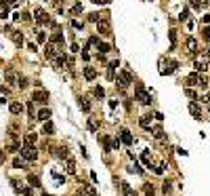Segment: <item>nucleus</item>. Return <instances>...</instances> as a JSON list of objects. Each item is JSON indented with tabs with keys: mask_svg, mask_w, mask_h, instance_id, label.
<instances>
[{
	"mask_svg": "<svg viewBox=\"0 0 210 196\" xmlns=\"http://www.w3.org/2000/svg\"><path fill=\"white\" fill-rule=\"evenodd\" d=\"M208 63H210V51H206L204 55H197L196 57L193 68H196V72L200 74V72H206V70H208Z\"/></svg>",
	"mask_w": 210,
	"mask_h": 196,
	"instance_id": "nucleus-1",
	"label": "nucleus"
},
{
	"mask_svg": "<svg viewBox=\"0 0 210 196\" xmlns=\"http://www.w3.org/2000/svg\"><path fill=\"white\" fill-rule=\"evenodd\" d=\"M134 97H137V101L143 104V105L151 104V95L145 91V87H143V84H137V87H134Z\"/></svg>",
	"mask_w": 210,
	"mask_h": 196,
	"instance_id": "nucleus-2",
	"label": "nucleus"
},
{
	"mask_svg": "<svg viewBox=\"0 0 210 196\" xmlns=\"http://www.w3.org/2000/svg\"><path fill=\"white\" fill-rule=\"evenodd\" d=\"M97 30L101 36H112V21L107 19V17H103V19L97 21Z\"/></svg>",
	"mask_w": 210,
	"mask_h": 196,
	"instance_id": "nucleus-3",
	"label": "nucleus"
},
{
	"mask_svg": "<svg viewBox=\"0 0 210 196\" xmlns=\"http://www.w3.org/2000/svg\"><path fill=\"white\" fill-rule=\"evenodd\" d=\"M19 154H21V158L23 160H36L38 158V150H36V146H25L23 150H19Z\"/></svg>",
	"mask_w": 210,
	"mask_h": 196,
	"instance_id": "nucleus-4",
	"label": "nucleus"
},
{
	"mask_svg": "<svg viewBox=\"0 0 210 196\" xmlns=\"http://www.w3.org/2000/svg\"><path fill=\"white\" fill-rule=\"evenodd\" d=\"M175 68H176V61H168V65H166V57H162V59H160V74H162V76L172 74Z\"/></svg>",
	"mask_w": 210,
	"mask_h": 196,
	"instance_id": "nucleus-5",
	"label": "nucleus"
},
{
	"mask_svg": "<svg viewBox=\"0 0 210 196\" xmlns=\"http://www.w3.org/2000/svg\"><path fill=\"white\" fill-rule=\"evenodd\" d=\"M118 84H120V89L130 87V84H133V74H130V72H120L118 74Z\"/></svg>",
	"mask_w": 210,
	"mask_h": 196,
	"instance_id": "nucleus-6",
	"label": "nucleus"
},
{
	"mask_svg": "<svg viewBox=\"0 0 210 196\" xmlns=\"http://www.w3.org/2000/svg\"><path fill=\"white\" fill-rule=\"evenodd\" d=\"M32 101H38V104L46 105L49 104V93L46 91H34L32 93Z\"/></svg>",
	"mask_w": 210,
	"mask_h": 196,
	"instance_id": "nucleus-7",
	"label": "nucleus"
},
{
	"mask_svg": "<svg viewBox=\"0 0 210 196\" xmlns=\"http://www.w3.org/2000/svg\"><path fill=\"white\" fill-rule=\"evenodd\" d=\"M34 15H36V23H40V25H44V23H50V19H49V15H46V11H42L40 7L34 11Z\"/></svg>",
	"mask_w": 210,
	"mask_h": 196,
	"instance_id": "nucleus-8",
	"label": "nucleus"
},
{
	"mask_svg": "<svg viewBox=\"0 0 210 196\" xmlns=\"http://www.w3.org/2000/svg\"><path fill=\"white\" fill-rule=\"evenodd\" d=\"M59 49H61L59 44H55V42L49 40V44H46V57H49V59H55L57 53H59Z\"/></svg>",
	"mask_w": 210,
	"mask_h": 196,
	"instance_id": "nucleus-9",
	"label": "nucleus"
},
{
	"mask_svg": "<svg viewBox=\"0 0 210 196\" xmlns=\"http://www.w3.org/2000/svg\"><path fill=\"white\" fill-rule=\"evenodd\" d=\"M187 108H189V112L193 114V116H196L197 120H202V110H200V105H197L196 101H189V105H187Z\"/></svg>",
	"mask_w": 210,
	"mask_h": 196,
	"instance_id": "nucleus-10",
	"label": "nucleus"
},
{
	"mask_svg": "<svg viewBox=\"0 0 210 196\" xmlns=\"http://www.w3.org/2000/svg\"><path fill=\"white\" fill-rule=\"evenodd\" d=\"M120 68V61L116 59V61L109 63V68H107V80H113V76H116V70Z\"/></svg>",
	"mask_w": 210,
	"mask_h": 196,
	"instance_id": "nucleus-11",
	"label": "nucleus"
},
{
	"mask_svg": "<svg viewBox=\"0 0 210 196\" xmlns=\"http://www.w3.org/2000/svg\"><path fill=\"white\" fill-rule=\"evenodd\" d=\"M185 44H187V51H189V55H196V51H197V40H196V38H191V36H189Z\"/></svg>",
	"mask_w": 210,
	"mask_h": 196,
	"instance_id": "nucleus-12",
	"label": "nucleus"
},
{
	"mask_svg": "<svg viewBox=\"0 0 210 196\" xmlns=\"http://www.w3.org/2000/svg\"><path fill=\"white\" fill-rule=\"evenodd\" d=\"M49 118H50V110L49 108H42L40 112L36 114V120H40V122H46Z\"/></svg>",
	"mask_w": 210,
	"mask_h": 196,
	"instance_id": "nucleus-13",
	"label": "nucleus"
},
{
	"mask_svg": "<svg viewBox=\"0 0 210 196\" xmlns=\"http://www.w3.org/2000/svg\"><path fill=\"white\" fill-rule=\"evenodd\" d=\"M8 110H11V114H15V116H19V114L23 112V104H21V101H13V104L8 105Z\"/></svg>",
	"mask_w": 210,
	"mask_h": 196,
	"instance_id": "nucleus-14",
	"label": "nucleus"
},
{
	"mask_svg": "<svg viewBox=\"0 0 210 196\" xmlns=\"http://www.w3.org/2000/svg\"><path fill=\"white\" fill-rule=\"evenodd\" d=\"M84 78H86L88 82H91V80H95V78H97V70H95V68H91V65H86V68H84Z\"/></svg>",
	"mask_w": 210,
	"mask_h": 196,
	"instance_id": "nucleus-15",
	"label": "nucleus"
},
{
	"mask_svg": "<svg viewBox=\"0 0 210 196\" xmlns=\"http://www.w3.org/2000/svg\"><path fill=\"white\" fill-rule=\"evenodd\" d=\"M23 141H25V146H36V141H38V133H28L25 137H23Z\"/></svg>",
	"mask_w": 210,
	"mask_h": 196,
	"instance_id": "nucleus-16",
	"label": "nucleus"
},
{
	"mask_svg": "<svg viewBox=\"0 0 210 196\" xmlns=\"http://www.w3.org/2000/svg\"><path fill=\"white\" fill-rule=\"evenodd\" d=\"M120 139L124 141L126 146H130V143H133V135H130V131H126V129H122V131H120Z\"/></svg>",
	"mask_w": 210,
	"mask_h": 196,
	"instance_id": "nucleus-17",
	"label": "nucleus"
},
{
	"mask_svg": "<svg viewBox=\"0 0 210 196\" xmlns=\"http://www.w3.org/2000/svg\"><path fill=\"white\" fill-rule=\"evenodd\" d=\"M139 125L143 126V129H147V131H151V126H154V125H151V116H141Z\"/></svg>",
	"mask_w": 210,
	"mask_h": 196,
	"instance_id": "nucleus-18",
	"label": "nucleus"
},
{
	"mask_svg": "<svg viewBox=\"0 0 210 196\" xmlns=\"http://www.w3.org/2000/svg\"><path fill=\"white\" fill-rule=\"evenodd\" d=\"M120 192H122L124 196H137V194L133 192V188H130V186H128L126 182H122V183H120Z\"/></svg>",
	"mask_w": 210,
	"mask_h": 196,
	"instance_id": "nucleus-19",
	"label": "nucleus"
},
{
	"mask_svg": "<svg viewBox=\"0 0 210 196\" xmlns=\"http://www.w3.org/2000/svg\"><path fill=\"white\" fill-rule=\"evenodd\" d=\"M197 76H200L197 72H193V74H187V76H185V82H187V84H193V87H197Z\"/></svg>",
	"mask_w": 210,
	"mask_h": 196,
	"instance_id": "nucleus-20",
	"label": "nucleus"
},
{
	"mask_svg": "<svg viewBox=\"0 0 210 196\" xmlns=\"http://www.w3.org/2000/svg\"><path fill=\"white\" fill-rule=\"evenodd\" d=\"M151 131H154V137H155L158 141L164 139V131H162V126H151Z\"/></svg>",
	"mask_w": 210,
	"mask_h": 196,
	"instance_id": "nucleus-21",
	"label": "nucleus"
},
{
	"mask_svg": "<svg viewBox=\"0 0 210 196\" xmlns=\"http://www.w3.org/2000/svg\"><path fill=\"white\" fill-rule=\"evenodd\" d=\"M143 192H145V196H155V188L151 183H143Z\"/></svg>",
	"mask_w": 210,
	"mask_h": 196,
	"instance_id": "nucleus-22",
	"label": "nucleus"
},
{
	"mask_svg": "<svg viewBox=\"0 0 210 196\" xmlns=\"http://www.w3.org/2000/svg\"><path fill=\"white\" fill-rule=\"evenodd\" d=\"M97 51H99V53H101V55H105V53H109V51H112V47H109L107 42H99Z\"/></svg>",
	"mask_w": 210,
	"mask_h": 196,
	"instance_id": "nucleus-23",
	"label": "nucleus"
},
{
	"mask_svg": "<svg viewBox=\"0 0 210 196\" xmlns=\"http://www.w3.org/2000/svg\"><path fill=\"white\" fill-rule=\"evenodd\" d=\"M208 84H210V80L206 76H197V87L200 89H208Z\"/></svg>",
	"mask_w": 210,
	"mask_h": 196,
	"instance_id": "nucleus-24",
	"label": "nucleus"
},
{
	"mask_svg": "<svg viewBox=\"0 0 210 196\" xmlns=\"http://www.w3.org/2000/svg\"><path fill=\"white\" fill-rule=\"evenodd\" d=\"M57 156H59V158H65V160H67V158H70V150L61 146L59 150H57Z\"/></svg>",
	"mask_w": 210,
	"mask_h": 196,
	"instance_id": "nucleus-25",
	"label": "nucleus"
},
{
	"mask_svg": "<svg viewBox=\"0 0 210 196\" xmlns=\"http://www.w3.org/2000/svg\"><path fill=\"white\" fill-rule=\"evenodd\" d=\"M4 78L8 80V84H15V72L11 70V68H7V72H4Z\"/></svg>",
	"mask_w": 210,
	"mask_h": 196,
	"instance_id": "nucleus-26",
	"label": "nucleus"
},
{
	"mask_svg": "<svg viewBox=\"0 0 210 196\" xmlns=\"http://www.w3.org/2000/svg\"><path fill=\"white\" fill-rule=\"evenodd\" d=\"M92 95H95L97 99H103V97H105V89H103V87H95V91H92Z\"/></svg>",
	"mask_w": 210,
	"mask_h": 196,
	"instance_id": "nucleus-27",
	"label": "nucleus"
},
{
	"mask_svg": "<svg viewBox=\"0 0 210 196\" xmlns=\"http://www.w3.org/2000/svg\"><path fill=\"white\" fill-rule=\"evenodd\" d=\"M50 42H55V44H59V47H63V36H61V32H57V34H53V38H50Z\"/></svg>",
	"mask_w": 210,
	"mask_h": 196,
	"instance_id": "nucleus-28",
	"label": "nucleus"
},
{
	"mask_svg": "<svg viewBox=\"0 0 210 196\" xmlns=\"http://www.w3.org/2000/svg\"><path fill=\"white\" fill-rule=\"evenodd\" d=\"M128 173H137V175H141V173H143V169L139 167V162H134V165L128 167Z\"/></svg>",
	"mask_w": 210,
	"mask_h": 196,
	"instance_id": "nucleus-29",
	"label": "nucleus"
},
{
	"mask_svg": "<svg viewBox=\"0 0 210 196\" xmlns=\"http://www.w3.org/2000/svg\"><path fill=\"white\" fill-rule=\"evenodd\" d=\"M28 182L32 183L34 188H40V177H38V175H29V177H28Z\"/></svg>",
	"mask_w": 210,
	"mask_h": 196,
	"instance_id": "nucleus-30",
	"label": "nucleus"
},
{
	"mask_svg": "<svg viewBox=\"0 0 210 196\" xmlns=\"http://www.w3.org/2000/svg\"><path fill=\"white\" fill-rule=\"evenodd\" d=\"M78 13H82V2H76V4L70 8V15H78Z\"/></svg>",
	"mask_w": 210,
	"mask_h": 196,
	"instance_id": "nucleus-31",
	"label": "nucleus"
},
{
	"mask_svg": "<svg viewBox=\"0 0 210 196\" xmlns=\"http://www.w3.org/2000/svg\"><path fill=\"white\" fill-rule=\"evenodd\" d=\"M88 131H97L99 129V120H95V118H88Z\"/></svg>",
	"mask_w": 210,
	"mask_h": 196,
	"instance_id": "nucleus-32",
	"label": "nucleus"
},
{
	"mask_svg": "<svg viewBox=\"0 0 210 196\" xmlns=\"http://www.w3.org/2000/svg\"><path fill=\"white\" fill-rule=\"evenodd\" d=\"M80 108H82L84 112H91V104H88V99L80 97Z\"/></svg>",
	"mask_w": 210,
	"mask_h": 196,
	"instance_id": "nucleus-33",
	"label": "nucleus"
},
{
	"mask_svg": "<svg viewBox=\"0 0 210 196\" xmlns=\"http://www.w3.org/2000/svg\"><path fill=\"white\" fill-rule=\"evenodd\" d=\"M168 36H170V49H175V44H176V30H170Z\"/></svg>",
	"mask_w": 210,
	"mask_h": 196,
	"instance_id": "nucleus-34",
	"label": "nucleus"
},
{
	"mask_svg": "<svg viewBox=\"0 0 210 196\" xmlns=\"http://www.w3.org/2000/svg\"><path fill=\"white\" fill-rule=\"evenodd\" d=\"M53 131H55L53 122H49V120H46V122H44V133H46V135H53Z\"/></svg>",
	"mask_w": 210,
	"mask_h": 196,
	"instance_id": "nucleus-35",
	"label": "nucleus"
},
{
	"mask_svg": "<svg viewBox=\"0 0 210 196\" xmlns=\"http://www.w3.org/2000/svg\"><path fill=\"white\" fill-rule=\"evenodd\" d=\"M189 15H191V13H189V8H183L181 15H179V19H181V21H189Z\"/></svg>",
	"mask_w": 210,
	"mask_h": 196,
	"instance_id": "nucleus-36",
	"label": "nucleus"
},
{
	"mask_svg": "<svg viewBox=\"0 0 210 196\" xmlns=\"http://www.w3.org/2000/svg\"><path fill=\"white\" fill-rule=\"evenodd\" d=\"M28 116L34 120V101H32V99L28 101Z\"/></svg>",
	"mask_w": 210,
	"mask_h": 196,
	"instance_id": "nucleus-37",
	"label": "nucleus"
},
{
	"mask_svg": "<svg viewBox=\"0 0 210 196\" xmlns=\"http://www.w3.org/2000/svg\"><path fill=\"white\" fill-rule=\"evenodd\" d=\"M67 173H76V162L71 158H67Z\"/></svg>",
	"mask_w": 210,
	"mask_h": 196,
	"instance_id": "nucleus-38",
	"label": "nucleus"
},
{
	"mask_svg": "<svg viewBox=\"0 0 210 196\" xmlns=\"http://www.w3.org/2000/svg\"><path fill=\"white\" fill-rule=\"evenodd\" d=\"M202 38H204V40H208V42H210V25L202 28Z\"/></svg>",
	"mask_w": 210,
	"mask_h": 196,
	"instance_id": "nucleus-39",
	"label": "nucleus"
},
{
	"mask_svg": "<svg viewBox=\"0 0 210 196\" xmlns=\"http://www.w3.org/2000/svg\"><path fill=\"white\" fill-rule=\"evenodd\" d=\"M99 42H101V40H99L97 36H92L91 40H88V47H91V49H97V47H99Z\"/></svg>",
	"mask_w": 210,
	"mask_h": 196,
	"instance_id": "nucleus-40",
	"label": "nucleus"
},
{
	"mask_svg": "<svg viewBox=\"0 0 210 196\" xmlns=\"http://www.w3.org/2000/svg\"><path fill=\"white\" fill-rule=\"evenodd\" d=\"M13 167H15V169H23V167H25L23 158H15V160H13Z\"/></svg>",
	"mask_w": 210,
	"mask_h": 196,
	"instance_id": "nucleus-41",
	"label": "nucleus"
},
{
	"mask_svg": "<svg viewBox=\"0 0 210 196\" xmlns=\"http://www.w3.org/2000/svg\"><path fill=\"white\" fill-rule=\"evenodd\" d=\"M63 63H65V55L55 57V65H57V68H63Z\"/></svg>",
	"mask_w": 210,
	"mask_h": 196,
	"instance_id": "nucleus-42",
	"label": "nucleus"
},
{
	"mask_svg": "<svg viewBox=\"0 0 210 196\" xmlns=\"http://www.w3.org/2000/svg\"><path fill=\"white\" fill-rule=\"evenodd\" d=\"M36 40H38V42H46V34L38 30V32H36Z\"/></svg>",
	"mask_w": 210,
	"mask_h": 196,
	"instance_id": "nucleus-43",
	"label": "nucleus"
},
{
	"mask_svg": "<svg viewBox=\"0 0 210 196\" xmlns=\"http://www.w3.org/2000/svg\"><path fill=\"white\" fill-rule=\"evenodd\" d=\"M13 40L17 42V47H21V44H23V36H21V32H17V34L13 36Z\"/></svg>",
	"mask_w": 210,
	"mask_h": 196,
	"instance_id": "nucleus-44",
	"label": "nucleus"
},
{
	"mask_svg": "<svg viewBox=\"0 0 210 196\" xmlns=\"http://www.w3.org/2000/svg\"><path fill=\"white\" fill-rule=\"evenodd\" d=\"M25 87H28V78L19 76V89H25Z\"/></svg>",
	"mask_w": 210,
	"mask_h": 196,
	"instance_id": "nucleus-45",
	"label": "nucleus"
},
{
	"mask_svg": "<svg viewBox=\"0 0 210 196\" xmlns=\"http://www.w3.org/2000/svg\"><path fill=\"white\" fill-rule=\"evenodd\" d=\"M88 21H92V23H97V21H99V15H97V13H91V15H88Z\"/></svg>",
	"mask_w": 210,
	"mask_h": 196,
	"instance_id": "nucleus-46",
	"label": "nucleus"
},
{
	"mask_svg": "<svg viewBox=\"0 0 210 196\" xmlns=\"http://www.w3.org/2000/svg\"><path fill=\"white\" fill-rule=\"evenodd\" d=\"M185 95H187V97H196V91H193V89H185Z\"/></svg>",
	"mask_w": 210,
	"mask_h": 196,
	"instance_id": "nucleus-47",
	"label": "nucleus"
},
{
	"mask_svg": "<svg viewBox=\"0 0 210 196\" xmlns=\"http://www.w3.org/2000/svg\"><path fill=\"white\" fill-rule=\"evenodd\" d=\"M200 101H202V104H210V95H208V93H206L204 97H200Z\"/></svg>",
	"mask_w": 210,
	"mask_h": 196,
	"instance_id": "nucleus-48",
	"label": "nucleus"
},
{
	"mask_svg": "<svg viewBox=\"0 0 210 196\" xmlns=\"http://www.w3.org/2000/svg\"><path fill=\"white\" fill-rule=\"evenodd\" d=\"M170 190H172V183H164V192H166V194H168V192H170Z\"/></svg>",
	"mask_w": 210,
	"mask_h": 196,
	"instance_id": "nucleus-49",
	"label": "nucleus"
},
{
	"mask_svg": "<svg viewBox=\"0 0 210 196\" xmlns=\"http://www.w3.org/2000/svg\"><path fill=\"white\" fill-rule=\"evenodd\" d=\"M113 150H120V139H118V137H116V139H113Z\"/></svg>",
	"mask_w": 210,
	"mask_h": 196,
	"instance_id": "nucleus-50",
	"label": "nucleus"
},
{
	"mask_svg": "<svg viewBox=\"0 0 210 196\" xmlns=\"http://www.w3.org/2000/svg\"><path fill=\"white\" fill-rule=\"evenodd\" d=\"M202 21L206 23V25H210V13H208V15H204V17H202Z\"/></svg>",
	"mask_w": 210,
	"mask_h": 196,
	"instance_id": "nucleus-51",
	"label": "nucleus"
},
{
	"mask_svg": "<svg viewBox=\"0 0 210 196\" xmlns=\"http://www.w3.org/2000/svg\"><path fill=\"white\" fill-rule=\"evenodd\" d=\"M78 51H80V47H78L76 42H71V53H78Z\"/></svg>",
	"mask_w": 210,
	"mask_h": 196,
	"instance_id": "nucleus-52",
	"label": "nucleus"
},
{
	"mask_svg": "<svg viewBox=\"0 0 210 196\" xmlns=\"http://www.w3.org/2000/svg\"><path fill=\"white\" fill-rule=\"evenodd\" d=\"M82 59H84V61H88V59H91V55H88V53H86V49L82 51Z\"/></svg>",
	"mask_w": 210,
	"mask_h": 196,
	"instance_id": "nucleus-53",
	"label": "nucleus"
},
{
	"mask_svg": "<svg viewBox=\"0 0 210 196\" xmlns=\"http://www.w3.org/2000/svg\"><path fill=\"white\" fill-rule=\"evenodd\" d=\"M28 49H29V51H34V53H36V51H38V47H36L34 42H29V44H28Z\"/></svg>",
	"mask_w": 210,
	"mask_h": 196,
	"instance_id": "nucleus-54",
	"label": "nucleus"
},
{
	"mask_svg": "<svg viewBox=\"0 0 210 196\" xmlns=\"http://www.w3.org/2000/svg\"><path fill=\"white\" fill-rule=\"evenodd\" d=\"M95 2H97V4H109L112 0H95Z\"/></svg>",
	"mask_w": 210,
	"mask_h": 196,
	"instance_id": "nucleus-55",
	"label": "nucleus"
},
{
	"mask_svg": "<svg viewBox=\"0 0 210 196\" xmlns=\"http://www.w3.org/2000/svg\"><path fill=\"white\" fill-rule=\"evenodd\" d=\"M95 196H97V194H95Z\"/></svg>",
	"mask_w": 210,
	"mask_h": 196,
	"instance_id": "nucleus-56",
	"label": "nucleus"
}]
</instances>
